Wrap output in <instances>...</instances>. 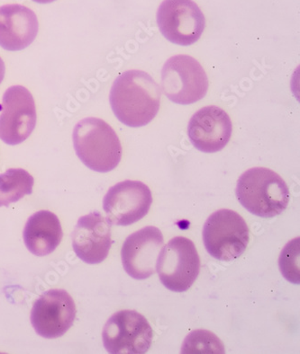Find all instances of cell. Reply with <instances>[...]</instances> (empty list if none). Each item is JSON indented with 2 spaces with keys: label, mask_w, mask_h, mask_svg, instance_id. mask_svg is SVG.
<instances>
[{
  "label": "cell",
  "mask_w": 300,
  "mask_h": 354,
  "mask_svg": "<svg viewBox=\"0 0 300 354\" xmlns=\"http://www.w3.org/2000/svg\"><path fill=\"white\" fill-rule=\"evenodd\" d=\"M161 95L160 86L148 73L128 71L114 81L109 102L120 122L139 128L149 124L157 115Z\"/></svg>",
  "instance_id": "6da1fadb"
},
{
  "label": "cell",
  "mask_w": 300,
  "mask_h": 354,
  "mask_svg": "<svg viewBox=\"0 0 300 354\" xmlns=\"http://www.w3.org/2000/svg\"><path fill=\"white\" fill-rule=\"evenodd\" d=\"M240 203L252 214L273 218L281 214L290 203V190L282 177L265 167L245 171L237 182Z\"/></svg>",
  "instance_id": "7a4b0ae2"
},
{
  "label": "cell",
  "mask_w": 300,
  "mask_h": 354,
  "mask_svg": "<svg viewBox=\"0 0 300 354\" xmlns=\"http://www.w3.org/2000/svg\"><path fill=\"white\" fill-rule=\"evenodd\" d=\"M75 151L89 169L107 173L118 166L122 158V145L118 134L103 120L89 117L75 125Z\"/></svg>",
  "instance_id": "3957f363"
},
{
  "label": "cell",
  "mask_w": 300,
  "mask_h": 354,
  "mask_svg": "<svg viewBox=\"0 0 300 354\" xmlns=\"http://www.w3.org/2000/svg\"><path fill=\"white\" fill-rule=\"evenodd\" d=\"M250 240L244 218L232 209H221L210 215L203 227V241L210 256L230 262L245 253Z\"/></svg>",
  "instance_id": "277c9868"
},
{
  "label": "cell",
  "mask_w": 300,
  "mask_h": 354,
  "mask_svg": "<svg viewBox=\"0 0 300 354\" xmlns=\"http://www.w3.org/2000/svg\"><path fill=\"white\" fill-rule=\"evenodd\" d=\"M161 86L170 101L187 106L206 97L209 79L202 66L193 57L176 55L165 62Z\"/></svg>",
  "instance_id": "5b68a950"
},
{
  "label": "cell",
  "mask_w": 300,
  "mask_h": 354,
  "mask_svg": "<svg viewBox=\"0 0 300 354\" xmlns=\"http://www.w3.org/2000/svg\"><path fill=\"white\" fill-rule=\"evenodd\" d=\"M159 278L168 290L184 292L199 277L200 258L194 243L176 236L161 249L156 263Z\"/></svg>",
  "instance_id": "8992f818"
},
{
  "label": "cell",
  "mask_w": 300,
  "mask_h": 354,
  "mask_svg": "<svg viewBox=\"0 0 300 354\" xmlns=\"http://www.w3.org/2000/svg\"><path fill=\"white\" fill-rule=\"evenodd\" d=\"M154 333L148 321L136 310H121L110 317L102 340L111 354H143L152 346Z\"/></svg>",
  "instance_id": "52a82bcc"
},
{
  "label": "cell",
  "mask_w": 300,
  "mask_h": 354,
  "mask_svg": "<svg viewBox=\"0 0 300 354\" xmlns=\"http://www.w3.org/2000/svg\"><path fill=\"white\" fill-rule=\"evenodd\" d=\"M157 25L170 43L188 46L200 40L206 19L192 0H164L158 8Z\"/></svg>",
  "instance_id": "ba28073f"
},
{
  "label": "cell",
  "mask_w": 300,
  "mask_h": 354,
  "mask_svg": "<svg viewBox=\"0 0 300 354\" xmlns=\"http://www.w3.org/2000/svg\"><path fill=\"white\" fill-rule=\"evenodd\" d=\"M35 99L28 88L13 86L3 95L0 140L15 146L25 142L37 125Z\"/></svg>",
  "instance_id": "9c48e42d"
},
{
  "label": "cell",
  "mask_w": 300,
  "mask_h": 354,
  "mask_svg": "<svg viewBox=\"0 0 300 354\" xmlns=\"http://www.w3.org/2000/svg\"><path fill=\"white\" fill-rule=\"evenodd\" d=\"M152 194L148 186L140 181L120 182L105 195L103 209L107 221L116 226H129L142 220L149 212Z\"/></svg>",
  "instance_id": "30bf717a"
},
{
  "label": "cell",
  "mask_w": 300,
  "mask_h": 354,
  "mask_svg": "<svg viewBox=\"0 0 300 354\" xmlns=\"http://www.w3.org/2000/svg\"><path fill=\"white\" fill-rule=\"evenodd\" d=\"M76 312L70 294L64 290H50L35 302L30 319L37 335L55 339L62 337L73 326Z\"/></svg>",
  "instance_id": "8fae6325"
},
{
  "label": "cell",
  "mask_w": 300,
  "mask_h": 354,
  "mask_svg": "<svg viewBox=\"0 0 300 354\" xmlns=\"http://www.w3.org/2000/svg\"><path fill=\"white\" fill-rule=\"evenodd\" d=\"M164 245L163 233L149 226L129 236L123 245L121 258L125 271L136 280H145L155 274L159 254Z\"/></svg>",
  "instance_id": "7c38bea8"
},
{
  "label": "cell",
  "mask_w": 300,
  "mask_h": 354,
  "mask_svg": "<svg viewBox=\"0 0 300 354\" xmlns=\"http://www.w3.org/2000/svg\"><path fill=\"white\" fill-rule=\"evenodd\" d=\"M233 124L226 111L210 106L197 111L188 125V135L197 151L215 153L224 149L232 136Z\"/></svg>",
  "instance_id": "4fadbf2b"
},
{
  "label": "cell",
  "mask_w": 300,
  "mask_h": 354,
  "mask_svg": "<svg viewBox=\"0 0 300 354\" xmlns=\"http://www.w3.org/2000/svg\"><path fill=\"white\" fill-rule=\"evenodd\" d=\"M111 225L101 213L94 212L80 217L71 234L75 254L89 265L103 262L109 256L112 240Z\"/></svg>",
  "instance_id": "5bb4252c"
},
{
  "label": "cell",
  "mask_w": 300,
  "mask_h": 354,
  "mask_svg": "<svg viewBox=\"0 0 300 354\" xmlns=\"http://www.w3.org/2000/svg\"><path fill=\"white\" fill-rule=\"evenodd\" d=\"M39 24L37 15L23 5L0 7V46L17 52L28 48L37 38Z\"/></svg>",
  "instance_id": "9a60e30c"
},
{
  "label": "cell",
  "mask_w": 300,
  "mask_h": 354,
  "mask_svg": "<svg viewBox=\"0 0 300 354\" xmlns=\"http://www.w3.org/2000/svg\"><path fill=\"white\" fill-rule=\"evenodd\" d=\"M62 236L61 222L55 213L49 211H40L30 216L23 232L26 247L37 257H46L55 252Z\"/></svg>",
  "instance_id": "2e32d148"
},
{
  "label": "cell",
  "mask_w": 300,
  "mask_h": 354,
  "mask_svg": "<svg viewBox=\"0 0 300 354\" xmlns=\"http://www.w3.org/2000/svg\"><path fill=\"white\" fill-rule=\"evenodd\" d=\"M35 180L28 171L11 169L0 175V207H8L11 203L33 193Z\"/></svg>",
  "instance_id": "e0dca14e"
},
{
  "label": "cell",
  "mask_w": 300,
  "mask_h": 354,
  "mask_svg": "<svg viewBox=\"0 0 300 354\" xmlns=\"http://www.w3.org/2000/svg\"><path fill=\"white\" fill-rule=\"evenodd\" d=\"M182 353H226L220 339L208 330H195L186 337Z\"/></svg>",
  "instance_id": "ac0fdd59"
},
{
  "label": "cell",
  "mask_w": 300,
  "mask_h": 354,
  "mask_svg": "<svg viewBox=\"0 0 300 354\" xmlns=\"http://www.w3.org/2000/svg\"><path fill=\"white\" fill-rule=\"evenodd\" d=\"M279 265L288 281L299 284V238L288 243L281 252Z\"/></svg>",
  "instance_id": "d6986e66"
},
{
  "label": "cell",
  "mask_w": 300,
  "mask_h": 354,
  "mask_svg": "<svg viewBox=\"0 0 300 354\" xmlns=\"http://www.w3.org/2000/svg\"><path fill=\"white\" fill-rule=\"evenodd\" d=\"M6 72L5 63L3 62V59L0 58V84L2 83L3 80H4Z\"/></svg>",
  "instance_id": "ffe728a7"
},
{
  "label": "cell",
  "mask_w": 300,
  "mask_h": 354,
  "mask_svg": "<svg viewBox=\"0 0 300 354\" xmlns=\"http://www.w3.org/2000/svg\"><path fill=\"white\" fill-rule=\"evenodd\" d=\"M33 1L38 3V4H49V3L55 2L56 0H33Z\"/></svg>",
  "instance_id": "44dd1931"
}]
</instances>
